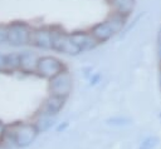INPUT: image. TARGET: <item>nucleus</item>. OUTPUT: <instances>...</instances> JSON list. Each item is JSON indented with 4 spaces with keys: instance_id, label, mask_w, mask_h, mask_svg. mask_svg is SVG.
<instances>
[{
    "instance_id": "obj_1",
    "label": "nucleus",
    "mask_w": 161,
    "mask_h": 149,
    "mask_svg": "<svg viewBox=\"0 0 161 149\" xmlns=\"http://www.w3.org/2000/svg\"><path fill=\"white\" fill-rule=\"evenodd\" d=\"M39 131L36 130L34 124L18 123L9 128H5V134L1 140L9 139V143H11L13 146H28L34 141Z\"/></svg>"
},
{
    "instance_id": "obj_2",
    "label": "nucleus",
    "mask_w": 161,
    "mask_h": 149,
    "mask_svg": "<svg viewBox=\"0 0 161 149\" xmlns=\"http://www.w3.org/2000/svg\"><path fill=\"white\" fill-rule=\"evenodd\" d=\"M123 24H125V18L119 15H114L112 19L96 25L92 29V35L97 41H104L116 33H118L122 29Z\"/></svg>"
},
{
    "instance_id": "obj_3",
    "label": "nucleus",
    "mask_w": 161,
    "mask_h": 149,
    "mask_svg": "<svg viewBox=\"0 0 161 149\" xmlns=\"http://www.w3.org/2000/svg\"><path fill=\"white\" fill-rule=\"evenodd\" d=\"M72 90V79L67 71H62L50 80L52 95L65 99Z\"/></svg>"
},
{
    "instance_id": "obj_4",
    "label": "nucleus",
    "mask_w": 161,
    "mask_h": 149,
    "mask_svg": "<svg viewBox=\"0 0 161 149\" xmlns=\"http://www.w3.org/2000/svg\"><path fill=\"white\" fill-rule=\"evenodd\" d=\"M64 100H65V99H63V98L52 95L48 100H45V103H44V105H43V109H42V113H43V114H48V115H54V114H57V113L60 110V108L63 106Z\"/></svg>"
},
{
    "instance_id": "obj_5",
    "label": "nucleus",
    "mask_w": 161,
    "mask_h": 149,
    "mask_svg": "<svg viewBox=\"0 0 161 149\" xmlns=\"http://www.w3.org/2000/svg\"><path fill=\"white\" fill-rule=\"evenodd\" d=\"M111 5L116 11V15L126 18L135 6V0H111Z\"/></svg>"
},
{
    "instance_id": "obj_6",
    "label": "nucleus",
    "mask_w": 161,
    "mask_h": 149,
    "mask_svg": "<svg viewBox=\"0 0 161 149\" xmlns=\"http://www.w3.org/2000/svg\"><path fill=\"white\" fill-rule=\"evenodd\" d=\"M42 114V116L38 119V121L34 124L35 125V128H36V130L38 131H44V130H47L53 123V119H52V115H48V114H43V113H40Z\"/></svg>"
},
{
    "instance_id": "obj_7",
    "label": "nucleus",
    "mask_w": 161,
    "mask_h": 149,
    "mask_svg": "<svg viewBox=\"0 0 161 149\" xmlns=\"http://www.w3.org/2000/svg\"><path fill=\"white\" fill-rule=\"evenodd\" d=\"M157 144H158V138L155 135H150V136H146L140 143L138 149H155L157 146Z\"/></svg>"
},
{
    "instance_id": "obj_8",
    "label": "nucleus",
    "mask_w": 161,
    "mask_h": 149,
    "mask_svg": "<svg viewBox=\"0 0 161 149\" xmlns=\"http://www.w3.org/2000/svg\"><path fill=\"white\" fill-rule=\"evenodd\" d=\"M156 50H157V58L161 63V26L158 29V33H157V44H156Z\"/></svg>"
},
{
    "instance_id": "obj_9",
    "label": "nucleus",
    "mask_w": 161,
    "mask_h": 149,
    "mask_svg": "<svg viewBox=\"0 0 161 149\" xmlns=\"http://www.w3.org/2000/svg\"><path fill=\"white\" fill-rule=\"evenodd\" d=\"M158 85H160V90H161V70H160V75H158Z\"/></svg>"
}]
</instances>
